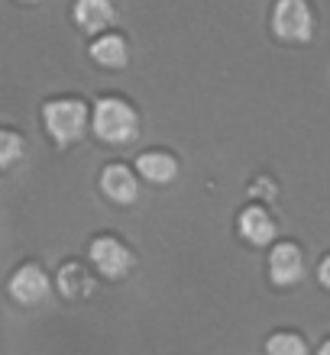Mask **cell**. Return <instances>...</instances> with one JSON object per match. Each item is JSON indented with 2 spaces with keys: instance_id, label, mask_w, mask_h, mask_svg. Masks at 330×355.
<instances>
[{
  "instance_id": "cell-1",
  "label": "cell",
  "mask_w": 330,
  "mask_h": 355,
  "mask_svg": "<svg viewBox=\"0 0 330 355\" xmlns=\"http://www.w3.org/2000/svg\"><path fill=\"white\" fill-rule=\"evenodd\" d=\"M91 130L97 132V139L110 142V146H120V142L136 139L140 116L120 97H101L94 103V113H91Z\"/></svg>"
},
{
  "instance_id": "cell-2",
  "label": "cell",
  "mask_w": 330,
  "mask_h": 355,
  "mask_svg": "<svg viewBox=\"0 0 330 355\" xmlns=\"http://www.w3.org/2000/svg\"><path fill=\"white\" fill-rule=\"evenodd\" d=\"M42 123L56 146H72L88 130V107L75 97H58L42 107Z\"/></svg>"
},
{
  "instance_id": "cell-3",
  "label": "cell",
  "mask_w": 330,
  "mask_h": 355,
  "mask_svg": "<svg viewBox=\"0 0 330 355\" xmlns=\"http://www.w3.org/2000/svg\"><path fill=\"white\" fill-rule=\"evenodd\" d=\"M272 33L285 42H308L314 36V13L308 0H275Z\"/></svg>"
},
{
  "instance_id": "cell-4",
  "label": "cell",
  "mask_w": 330,
  "mask_h": 355,
  "mask_svg": "<svg viewBox=\"0 0 330 355\" xmlns=\"http://www.w3.org/2000/svg\"><path fill=\"white\" fill-rule=\"evenodd\" d=\"M49 288H52V281H49V275L39 265H19L13 275H10V297L17 300V304H23V307H36V304H42V300L49 297Z\"/></svg>"
},
{
  "instance_id": "cell-5",
  "label": "cell",
  "mask_w": 330,
  "mask_h": 355,
  "mask_svg": "<svg viewBox=\"0 0 330 355\" xmlns=\"http://www.w3.org/2000/svg\"><path fill=\"white\" fill-rule=\"evenodd\" d=\"M91 262H94V268L101 271L104 278H123V275L133 268V255L120 239L101 236V239L91 243Z\"/></svg>"
},
{
  "instance_id": "cell-6",
  "label": "cell",
  "mask_w": 330,
  "mask_h": 355,
  "mask_svg": "<svg viewBox=\"0 0 330 355\" xmlns=\"http://www.w3.org/2000/svg\"><path fill=\"white\" fill-rule=\"evenodd\" d=\"M302 271H304V259H302V249H298V245L295 243L275 245L272 255H269V275H272V281L279 284V288H292V284H298Z\"/></svg>"
},
{
  "instance_id": "cell-7",
  "label": "cell",
  "mask_w": 330,
  "mask_h": 355,
  "mask_svg": "<svg viewBox=\"0 0 330 355\" xmlns=\"http://www.w3.org/2000/svg\"><path fill=\"white\" fill-rule=\"evenodd\" d=\"M101 191H104V197L113 200V204H133L136 194H140V181L133 178V171L126 165L113 162V165H107L101 171Z\"/></svg>"
},
{
  "instance_id": "cell-8",
  "label": "cell",
  "mask_w": 330,
  "mask_h": 355,
  "mask_svg": "<svg viewBox=\"0 0 330 355\" xmlns=\"http://www.w3.org/2000/svg\"><path fill=\"white\" fill-rule=\"evenodd\" d=\"M78 29L81 33H91V36H101L107 26H113L117 19V10H113L110 0H78L75 10H72Z\"/></svg>"
},
{
  "instance_id": "cell-9",
  "label": "cell",
  "mask_w": 330,
  "mask_h": 355,
  "mask_svg": "<svg viewBox=\"0 0 330 355\" xmlns=\"http://www.w3.org/2000/svg\"><path fill=\"white\" fill-rule=\"evenodd\" d=\"M91 58H94L101 68H123L126 58H130L126 39L117 36V33H101V36L91 42Z\"/></svg>"
},
{
  "instance_id": "cell-10",
  "label": "cell",
  "mask_w": 330,
  "mask_h": 355,
  "mask_svg": "<svg viewBox=\"0 0 330 355\" xmlns=\"http://www.w3.org/2000/svg\"><path fill=\"white\" fill-rule=\"evenodd\" d=\"M240 236H243L246 243L253 245H265L275 239V223L272 216L265 214L263 207H249L240 214Z\"/></svg>"
},
{
  "instance_id": "cell-11",
  "label": "cell",
  "mask_w": 330,
  "mask_h": 355,
  "mask_svg": "<svg viewBox=\"0 0 330 355\" xmlns=\"http://www.w3.org/2000/svg\"><path fill=\"white\" fill-rule=\"evenodd\" d=\"M136 168L146 181L152 184H169L172 178L179 175V162L172 159L169 152H142L140 162H136Z\"/></svg>"
},
{
  "instance_id": "cell-12",
  "label": "cell",
  "mask_w": 330,
  "mask_h": 355,
  "mask_svg": "<svg viewBox=\"0 0 330 355\" xmlns=\"http://www.w3.org/2000/svg\"><path fill=\"white\" fill-rule=\"evenodd\" d=\"M58 288H62L65 297H81V294L91 291V278L85 275L81 265H65V268L58 271Z\"/></svg>"
},
{
  "instance_id": "cell-13",
  "label": "cell",
  "mask_w": 330,
  "mask_h": 355,
  "mask_svg": "<svg viewBox=\"0 0 330 355\" xmlns=\"http://www.w3.org/2000/svg\"><path fill=\"white\" fill-rule=\"evenodd\" d=\"M23 152H26V142L23 136L13 130H0V171L13 168L19 159H23Z\"/></svg>"
},
{
  "instance_id": "cell-14",
  "label": "cell",
  "mask_w": 330,
  "mask_h": 355,
  "mask_svg": "<svg viewBox=\"0 0 330 355\" xmlns=\"http://www.w3.org/2000/svg\"><path fill=\"white\" fill-rule=\"evenodd\" d=\"M265 352L269 355H308V346H304V339L295 336V333H275V336L265 343Z\"/></svg>"
},
{
  "instance_id": "cell-15",
  "label": "cell",
  "mask_w": 330,
  "mask_h": 355,
  "mask_svg": "<svg viewBox=\"0 0 330 355\" xmlns=\"http://www.w3.org/2000/svg\"><path fill=\"white\" fill-rule=\"evenodd\" d=\"M317 278H321V284L330 291V255H327V259H324V262H321V268H317Z\"/></svg>"
},
{
  "instance_id": "cell-16",
  "label": "cell",
  "mask_w": 330,
  "mask_h": 355,
  "mask_svg": "<svg viewBox=\"0 0 330 355\" xmlns=\"http://www.w3.org/2000/svg\"><path fill=\"white\" fill-rule=\"evenodd\" d=\"M317 355H330V343H324V346H321V352H317Z\"/></svg>"
},
{
  "instance_id": "cell-17",
  "label": "cell",
  "mask_w": 330,
  "mask_h": 355,
  "mask_svg": "<svg viewBox=\"0 0 330 355\" xmlns=\"http://www.w3.org/2000/svg\"><path fill=\"white\" fill-rule=\"evenodd\" d=\"M19 3H46V0H19Z\"/></svg>"
}]
</instances>
